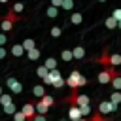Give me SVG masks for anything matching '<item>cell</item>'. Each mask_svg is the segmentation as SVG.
I'll list each match as a JSON object with an SVG mask.
<instances>
[{
    "mask_svg": "<svg viewBox=\"0 0 121 121\" xmlns=\"http://www.w3.org/2000/svg\"><path fill=\"white\" fill-rule=\"evenodd\" d=\"M62 8H64V9H72V8H74V2H72V0H62Z\"/></svg>",
    "mask_w": 121,
    "mask_h": 121,
    "instance_id": "1f68e13d",
    "label": "cell"
},
{
    "mask_svg": "<svg viewBox=\"0 0 121 121\" xmlns=\"http://www.w3.org/2000/svg\"><path fill=\"white\" fill-rule=\"evenodd\" d=\"M83 115H81V112H79V108L78 106H70V110H68V121H79Z\"/></svg>",
    "mask_w": 121,
    "mask_h": 121,
    "instance_id": "ba28073f",
    "label": "cell"
},
{
    "mask_svg": "<svg viewBox=\"0 0 121 121\" xmlns=\"http://www.w3.org/2000/svg\"><path fill=\"white\" fill-rule=\"evenodd\" d=\"M13 121H26V117H25V115H23V112L19 110V112L13 115Z\"/></svg>",
    "mask_w": 121,
    "mask_h": 121,
    "instance_id": "4dcf8cb0",
    "label": "cell"
},
{
    "mask_svg": "<svg viewBox=\"0 0 121 121\" xmlns=\"http://www.w3.org/2000/svg\"><path fill=\"white\" fill-rule=\"evenodd\" d=\"M0 104H2V108H4V106H9V104H13V98H11V95H9V93H2V96H0Z\"/></svg>",
    "mask_w": 121,
    "mask_h": 121,
    "instance_id": "5bb4252c",
    "label": "cell"
},
{
    "mask_svg": "<svg viewBox=\"0 0 121 121\" xmlns=\"http://www.w3.org/2000/svg\"><path fill=\"white\" fill-rule=\"evenodd\" d=\"M45 13H47V17H51V19H53V17H57L59 9H57V8H53V6H49V8L45 9Z\"/></svg>",
    "mask_w": 121,
    "mask_h": 121,
    "instance_id": "4316f807",
    "label": "cell"
},
{
    "mask_svg": "<svg viewBox=\"0 0 121 121\" xmlns=\"http://www.w3.org/2000/svg\"><path fill=\"white\" fill-rule=\"evenodd\" d=\"M117 28H121V23H117Z\"/></svg>",
    "mask_w": 121,
    "mask_h": 121,
    "instance_id": "ab89813d",
    "label": "cell"
},
{
    "mask_svg": "<svg viewBox=\"0 0 121 121\" xmlns=\"http://www.w3.org/2000/svg\"><path fill=\"white\" fill-rule=\"evenodd\" d=\"M66 85H68L72 91H78L79 87L87 85V78H85V76H81L78 70H72V72H70V76L66 78Z\"/></svg>",
    "mask_w": 121,
    "mask_h": 121,
    "instance_id": "6da1fadb",
    "label": "cell"
},
{
    "mask_svg": "<svg viewBox=\"0 0 121 121\" xmlns=\"http://www.w3.org/2000/svg\"><path fill=\"white\" fill-rule=\"evenodd\" d=\"M51 6L59 9V8H62V0H51Z\"/></svg>",
    "mask_w": 121,
    "mask_h": 121,
    "instance_id": "8d00e7d4",
    "label": "cell"
},
{
    "mask_svg": "<svg viewBox=\"0 0 121 121\" xmlns=\"http://www.w3.org/2000/svg\"><path fill=\"white\" fill-rule=\"evenodd\" d=\"M6 85H8V89H9L11 93H15V95L23 91V85H21V81H17L13 76H9V78L6 79Z\"/></svg>",
    "mask_w": 121,
    "mask_h": 121,
    "instance_id": "52a82bcc",
    "label": "cell"
},
{
    "mask_svg": "<svg viewBox=\"0 0 121 121\" xmlns=\"http://www.w3.org/2000/svg\"><path fill=\"white\" fill-rule=\"evenodd\" d=\"M40 55H42V51H40L38 47H34L32 51H28V53H26V57H28L30 60H38V59H40Z\"/></svg>",
    "mask_w": 121,
    "mask_h": 121,
    "instance_id": "ac0fdd59",
    "label": "cell"
},
{
    "mask_svg": "<svg viewBox=\"0 0 121 121\" xmlns=\"http://www.w3.org/2000/svg\"><path fill=\"white\" fill-rule=\"evenodd\" d=\"M79 121H87V119H85V117H81V119H79Z\"/></svg>",
    "mask_w": 121,
    "mask_h": 121,
    "instance_id": "60d3db41",
    "label": "cell"
},
{
    "mask_svg": "<svg viewBox=\"0 0 121 121\" xmlns=\"http://www.w3.org/2000/svg\"><path fill=\"white\" fill-rule=\"evenodd\" d=\"M34 47H36V42H34L32 38H25V40H23V49H25L26 53H28V51H32Z\"/></svg>",
    "mask_w": 121,
    "mask_h": 121,
    "instance_id": "7c38bea8",
    "label": "cell"
},
{
    "mask_svg": "<svg viewBox=\"0 0 121 121\" xmlns=\"http://www.w3.org/2000/svg\"><path fill=\"white\" fill-rule=\"evenodd\" d=\"M9 53H11V57H15V59L23 57V53H25L23 43H13V45H11V49H9Z\"/></svg>",
    "mask_w": 121,
    "mask_h": 121,
    "instance_id": "9c48e42d",
    "label": "cell"
},
{
    "mask_svg": "<svg viewBox=\"0 0 121 121\" xmlns=\"http://www.w3.org/2000/svg\"><path fill=\"white\" fill-rule=\"evenodd\" d=\"M64 83H66V79H62V78H60L59 81H55V83H53V87H55V89H60V87H62Z\"/></svg>",
    "mask_w": 121,
    "mask_h": 121,
    "instance_id": "d590c367",
    "label": "cell"
},
{
    "mask_svg": "<svg viewBox=\"0 0 121 121\" xmlns=\"http://www.w3.org/2000/svg\"><path fill=\"white\" fill-rule=\"evenodd\" d=\"M112 17L117 21V23H121V8H117V9H113L112 11Z\"/></svg>",
    "mask_w": 121,
    "mask_h": 121,
    "instance_id": "f1b7e54d",
    "label": "cell"
},
{
    "mask_svg": "<svg viewBox=\"0 0 121 121\" xmlns=\"http://www.w3.org/2000/svg\"><path fill=\"white\" fill-rule=\"evenodd\" d=\"M59 121H68V119H59Z\"/></svg>",
    "mask_w": 121,
    "mask_h": 121,
    "instance_id": "b9f144b4",
    "label": "cell"
},
{
    "mask_svg": "<svg viewBox=\"0 0 121 121\" xmlns=\"http://www.w3.org/2000/svg\"><path fill=\"white\" fill-rule=\"evenodd\" d=\"M64 102H66V104H70V106L83 108V106H89V104H91V98H89L87 95H79L78 91H72V93H70V96H66V98H64Z\"/></svg>",
    "mask_w": 121,
    "mask_h": 121,
    "instance_id": "7a4b0ae2",
    "label": "cell"
},
{
    "mask_svg": "<svg viewBox=\"0 0 121 121\" xmlns=\"http://www.w3.org/2000/svg\"><path fill=\"white\" fill-rule=\"evenodd\" d=\"M43 66H45V68H47L49 72H53V70H57V60H55L53 57H49V59H45Z\"/></svg>",
    "mask_w": 121,
    "mask_h": 121,
    "instance_id": "2e32d148",
    "label": "cell"
},
{
    "mask_svg": "<svg viewBox=\"0 0 121 121\" xmlns=\"http://www.w3.org/2000/svg\"><path fill=\"white\" fill-rule=\"evenodd\" d=\"M32 93H34V96H38L40 100L45 96V89H43V85H34V87H32Z\"/></svg>",
    "mask_w": 121,
    "mask_h": 121,
    "instance_id": "4fadbf2b",
    "label": "cell"
},
{
    "mask_svg": "<svg viewBox=\"0 0 121 121\" xmlns=\"http://www.w3.org/2000/svg\"><path fill=\"white\" fill-rule=\"evenodd\" d=\"M60 57H62L64 62H72V60H74V55H72L70 49H62V51H60Z\"/></svg>",
    "mask_w": 121,
    "mask_h": 121,
    "instance_id": "e0dca14e",
    "label": "cell"
},
{
    "mask_svg": "<svg viewBox=\"0 0 121 121\" xmlns=\"http://www.w3.org/2000/svg\"><path fill=\"white\" fill-rule=\"evenodd\" d=\"M115 110H117V106L112 104L110 100H102V102L98 104V113H100V115H108V113H112V112H115Z\"/></svg>",
    "mask_w": 121,
    "mask_h": 121,
    "instance_id": "277c9868",
    "label": "cell"
},
{
    "mask_svg": "<svg viewBox=\"0 0 121 121\" xmlns=\"http://www.w3.org/2000/svg\"><path fill=\"white\" fill-rule=\"evenodd\" d=\"M32 121H47V119H45V115H38V113H36V117H34Z\"/></svg>",
    "mask_w": 121,
    "mask_h": 121,
    "instance_id": "f35d334b",
    "label": "cell"
},
{
    "mask_svg": "<svg viewBox=\"0 0 121 121\" xmlns=\"http://www.w3.org/2000/svg\"><path fill=\"white\" fill-rule=\"evenodd\" d=\"M0 96H2V87H0Z\"/></svg>",
    "mask_w": 121,
    "mask_h": 121,
    "instance_id": "7bdbcfd3",
    "label": "cell"
},
{
    "mask_svg": "<svg viewBox=\"0 0 121 121\" xmlns=\"http://www.w3.org/2000/svg\"><path fill=\"white\" fill-rule=\"evenodd\" d=\"M113 121H115V119H113Z\"/></svg>",
    "mask_w": 121,
    "mask_h": 121,
    "instance_id": "f6af8a7d",
    "label": "cell"
},
{
    "mask_svg": "<svg viewBox=\"0 0 121 121\" xmlns=\"http://www.w3.org/2000/svg\"><path fill=\"white\" fill-rule=\"evenodd\" d=\"M36 74H38V76H40V78H42V79H45V78H47V76H49V70H47V68H45V66H43V64H40V66H38V68H36Z\"/></svg>",
    "mask_w": 121,
    "mask_h": 121,
    "instance_id": "d6986e66",
    "label": "cell"
},
{
    "mask_svg": "<svg viewBox=\"0 0 121 121\" xmlns=\"http://www.w3.org/2000/svg\"><path fill=\"white\" fill-rule=\"evenodd\" d=\"M4 19H8V21H11V23H17V21H21V15H15V13H13L11 9H9V11H8L6 15H4Z\"/></svg>",
    "mask_w": 121,
    "mask_h": 121,
    "instance_id": "ffe728a7",
    "label": "cell"
},
{
    "mask_svg": "<svg viewBox=\"0 0 121 121\" xmlns=\"http://www.w3.org/2000/svg\"><path fill=\"white\" fill-rule=\"evenodd\" d=\"M72 55H74V59H76V60L85 59V49H83V45H76V47L72 49Z\"/></svg>",
    "mask_w": 121,
    "mask_h": 121,
    "instance_id": "8fae6325",
    "label": "cell"
},
{
    "mask_svg": "<svg viewBox=\"0 0 121 121\" xmlns=\"http://www.w3.org/2000/svg\"><path fill=\"white\" fill-rule=\"evenodd\" d=\"M60 34H62V30H60V26H53V28H51V36H53V38H59Z\"/></svg>",
    "mask_w": 121,
    "mask_h": 121,
    "instance_id": "f546056e",
    "label": "cell"
},
{
    "mask_svg": "<svg viewBox=\"0 0 121 121\" xmlns=\"http://www.w3.org/2000/svg\"><path fill=\"white\" fill-rule=\"evenodd\" d=\"M112 66L115 68V66H121V55L119 53H113L112 55Z\"/></svg>",
    "mask_w": 121,
    "mask_h": 121,
    "instance_id": "484cf974",
    "label": "cell"
},
{
    "mask_svg": "<svg viewBox=\"0 0 121 121\" xmlns=\"http://www.w3.org/2000/svg\"><path fill=\"white\" fill-rule=\"evenodd\" d=\"M0 30L4 32V34H9L11 30H13V23L11 21H8V19H4L2 17V21H0Z\"/></svg>",
    "mask_w": 121,
    "mask_h": 121,
    "instance_id": "30bf717a",
    "label": "cell"
},
{
    "mask_svg": "<svg viewBox=\"0 0 121 121\" xmlns=\"http://www.w3.org/2000/svg\"><path fill=\"white\" fill-rule=\"evenodd\" d=\"M21 112H23V115L26 117V121H32V119L36 117V106H34L32 102H26V104L21 108Z\"/></svg>",
    "mask_w": 121,
    "mask_h": 121,
    "instance_id": "8992f818",
    "label": "cell"
},
{
    "mask_svg": "<svg viewBox=\"0 0 121 121\" xmlns=\"http://www.w3.org/2000/svg\"><path fill=\"white\" fill-rule=\"evenodd\" d=\"M40 102H42L43 106H47V108H51V106L55 104V98H53V96H49V95H45V96H43V98H42Z\"/></svg>",
    "mask_w": 121,
    "mask_h": 121,
    "instance_id": "603a6c76",
    "label": "cell"
},
{
    "mask_svg": "<svg viewBox=\"0 0 121 121\" xmlns=\"http://www.w3.org/2000/svg\"><path fill=\"white\" fill-rule=\"evenodd\" d=\"M104 121H108V119H104Z\"/></svg>",
    "mask_w": 121,
    "mask_h": 121,
    "instance_id": "ee69618b",
    "label": "cell"
},
{
    "mask_svg": "<svg viewBox=\"0 0 121 121\" xmlns=\"http://www.w3.org/2000/svg\"><path fill=\"white\" fill-rule=\"evenodd\" d=\"M104 119H106V117H104V115H100L98 112H96V113H93V117H91V121H104Z\"/></svg>",
    "mask_w": 121,
    "mask_h": 121,
    "instance_id": "e575fe53",
    "label": "cell"
},
{
    "mask_svg": "<svg viewBox=\"0 0 121 121\" xmlns=\"http://www.w3.org/2000/svg\"><path fill=\"white\" fill-rule=\"evenodd\" d=\"M8 43V34H4V32H0V47H4Z\"/></svg>",
    "mask_w": 121,
    "mask_h": 121,
    "instance_id": "d6a6232c",
    "label": "cell"
},
{
    "mask_svg": "<svg viewBox=\"0 0 121 121\" xmlns=\"http://www.w3.org/2000/svg\"><path fill=\"white\" fill-rule=\"evenodd\" d=\"M4 113H8V115H15V113H17V108H15V104L4 106Z\"/></svg>",
    "mask_w": 121,
    "mask_h": 121,
    "instance_id": "d4e9b609",
    "label": "cell"
},
{
    "mask_svg": "<svg viewBox=\"0 0 121 121\" xmlns=\"http://www.w3.org/2000/svg\"><path fill=\"white\" fill-rule=\"evenodd\" d=\"M23 9H25V6H23V4H13V6H11V11H13L15 15H17V13H21Z\"/></svg>",
    "mask_w": 121,
    "mask_h": 121,
    "instance_id": "83f0119b",
    "label": "cell"
},
{
    "mask_svg": "<svg viewBox=\"0 0 121 121\" xmlns=\"http://www.w3.org/2000/svg\"><path fill=\"white\" fill-rule=\"evenodd\" d=\"M104 23H106V26H108V28H117V21H115L112 15H110V17H106V21H104Z\"/></svg>",
    "mask_w": 121,
    "mask_h": 121,
    "instance_id": "cb8c5ba5",
    "label": "cell"
},
{
    "mask_svg": "<svg viewBox=\"0 0 121 121\" xmlns=\"http://www.w3.org/2000/svg\"><path fill=\"white\" fill-rule=\"evenodd\" d=\"M110 102L115 104V106H119V104H121V91H112V95H110Z\"/></svg>",
    "mask_w": 121,
    "mask_h": 121,
    "instance_id": "9a60e30c",
    "label": "cell"
},
{
    "mask_svg": "<svg viewBox=\"0 0 121 121\" xmlns=\"http://www.w3.org/2000/svg\"><path fill=\"white\" fill-rule=\"evenodd\" d=\"M6 57H8V49H6V47H0V60L6 59Z\"/></svg>",
    "mask_w": 121,
    "mask_h": 121,
    "instance_id": "74e56055",
    "label": "cell"
},
{
    "mask_svg": "<svg viewBox=\"0 0 121 121\" xmlns=\"http://www.w3.org/2000/svg\"><path fill=\"white\" fill-rule=\"evenodd\" d=\"M79 112H81V115L85 117V115H89V113H91V106H83V108H79Z\"/></svg>",
    "mask_w": 121,
    "mask_h": 121,
    "instance_id": "836d02e7",
    "label": "cell"
},
{
    "mask_svg": "<svg viewBox=\"0 0 121 121\" xmlns=\"http://www.w3.org/2000/svg\"><path fill=\"white\" fill-rule=\"evenodd\" d=\"M81 21H83V15H81V13H78V11H76V13H72V15H70V23H72V25H79Z\"/></svg>",
    "mask_w": 121,
    "mask_h": 121,
    "instance_id": "44dd1931",
    "label": "cell"
},
{
    "mask_svg": "<svg viewBox=\"0 0 121 121\" xmlns=\"http://www.w3.org/2000/svg\"><path fill=\"white\" fill-rule=\"evenodd\" d=\"M96 62H98V64H102L104 68H110V66H112V53L108 51V47H106V49H102V53H100V57L96 59Z\"/></svg>",
    "mask_w": 121,
    "mask_h": 121,
    "instance_id": "5b68a950",
    "label": "cell"
},
{
    "mask_svg": "<svg viewBox=\"0 0 121 121\" xmlns=\"http://www.w3.org/2000/svg\"><path fill=\"white\" fill-rule=\"evenodd\" d=\"M112 87H113L115 91H121V72H119V74L112 79Z\"/></svg>",
    "mask_w": 121,
    "mask_h": 121,
    "instance_id": "7402d4cb",
    "label": "cell"
},
{
    "mask_svg": "<svg viewBox=\"0 0 121 121\" xmlns=\"http://www.w3.org/2000/svg\"><path fill=\"white\" fill-rule=\"evenodd\" d=\"M117 74H119V72H117L113 66H110V68H104V70L98 74V78H96V79H98V83H100V85H108V83H112V79H113Z\"/></svg>",
    "mask_w": 121,
    "mask_h": 121,
    "instance_id": "3957f363",
    "label": "cell"
}]
</instances>
